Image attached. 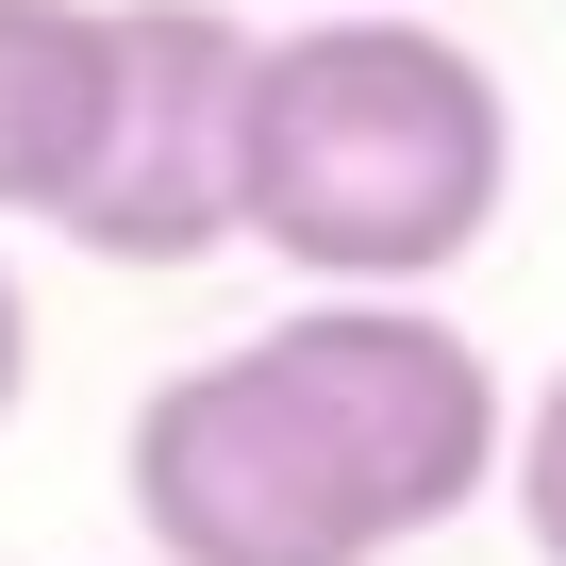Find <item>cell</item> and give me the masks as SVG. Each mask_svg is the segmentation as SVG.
<instances>
[{"label":"cell","instance_id":"obj_1","mask_svg":"<svg viewBox=\"0 0 566 566\" xmlns=\"http://www.w3.org/2000/svg\"><path fill=\"white\" fill-rule=\"evenodd\" d=\"M500 367L433 301H350L317 283L250 350H200L134 400L117 483L150 566H384L450 533L500 483Z\"/></svg>","mask_w":566,"mask_h":566},{"label":"cell","instance_id":"obj_2","mask_svg":"<svg viewBox=\"0 0 566 566\" xmlns=\"http://www.w3.org/2000/svg\"><path fill=\"white\" fill-rule=\"evenodd\" d=\"M500 200H516V101L417 0H334L301 34H250V117H233L250 250L350 301H417L500 233Z\"/></svg>","mask_w":566,"mask_h":566},{"label":"cell","instance_id":"obj_3","mask_svg":"<svg viewBox=\"0 0 566 566\" xmlns=\"http://www.w3.org/2000/svg\"><path fill=\"white\" fill-rule=\"evenodd\" d=\"M233 117H250V18L233 0H101V134L51 233L101 266H200L233 250Z\"/></svg>","mask_w":566,"mask_h":566},{"label":"cell","instance_id":"obj_4","mask_svg":"<svg viewBox=\"0 0 566 566\" xmlns=\"http://www.w3.org/2000/svg\"><path fill=\"white\" fill-rule=\"evenodd\" d=\"M101 134V0H0V217H67Z\"/></svg>","mask_w":566,"mask_h":566},{"label":"cell","instance_id":"obj_5","mask_svg":"<svg viewBox=\"0 0 566 566\" xmlns=\"http://www.w3.org/2000/svg\"><path fill=\"white\" fill-rule=\"evenodd\" d=\"M500 483H516V533H533V566H566V367H549V400H516V433H500Z\"/></svg>","mask_w":566,"mask_h":566},{"label":"cell","instance_id":"obj_6","mask_svg":"<svg viewBox=\"0 0 566 566\" xmlns=\"http://www.w3.org/2000/svg\"><path fill=\"white\" fill-rule=\"evenodd\" d=\"M18 400H34V301H18V266H0V433H18Z\"/></svg>","mask_w":566,"mask_h":566}]
</instances>
